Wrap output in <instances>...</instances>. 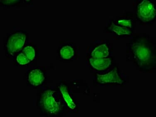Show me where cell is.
<instances>
[{"label": "cell", "mask_w": 156, "mask_h": 117, "mask_svg": "<svg viewBox=\"0 0 156 117\" xmlns=\"http://www.w3.org/2000/svg\"><path fill=\"white\" fill-rule=\"evenodd\" d=\"M119 24L123 26H127L129 27H131L132 24L131 22L129 20H120L118 21Z\"/></svg>", "instance_id": "obj_14"}, {"label": "cell", "mask_w": 156, "mask_h": 117, "mask_svg": "<svg viewBox=\"0 0 156 117\" xmlns=\"http://www.w3.org/2000/svg\"><path fill=\"white\" fill-rule=\"evenodd\" d=\"M61 55L64 59H69L73 57L74 55V51L71 47L66 46L63 47L60 51Z\"/></svg>", "instance_id": "obj_11"}, {"label": "cell", "mask_w": 156, "mask_h": 117, "mask_svg": "<svg viewBox=\"0 0 156 117\" xmlns=\"http://www.w3.org/2000/svg\"><path fill=\"white\" fill-rule=\"evenodd\" d=\"M98 80L101 83H117L121 84L123 81L120 79L119 76L116 69L113 71L105 75H97Z\"/></svg>", "instance_id": "obj_4"}, {"label": "cell", "mask_w": 156, "mask_h": 117, "mask_svg": "<svg viewBox=\"0 0 156 117\" xmlns=\"http://www.w3.org/2000/svg\"><path fill=\"white\" fill-rule=\"evenodd\" d=\"M60 90L62 92V94L64 99L67 103L68 105L69 106L70 108L72 109L75 108L76 107L75 104H74L71 98L70 97L66 87L64 86H61Z\"/></svg>", "instance_id": "obj_9"}, {"label": "cell", "mask_w": 156, "mask_h": 117, "mask_svg": "<svg viewBox=\"0 0 156 117\" xmlns=\"http://www.w3.org/2000/svg\"><path fill=\"white\" fill-rule=\"evenodd\" d=\"M26 39V35L21 33L12 35L8 41V51L11 53H14L20 50L23 46Z\"/></svg>", "instance_id": "obj_3"}, {"label": "cell", "mask_w": 156, "mask_h": 117, "mask_svg": "<svg viewBox=\"0 0 156 117\" xmlns=\"http://www.w3.org/2000/svg\"><path fill=\"white\" fill-rule=\"evenodd\" d=\"M137 13L138 16L143 21H149L154 18L156 10L151 2L144 0L139 5Z\"/></svg>", "instance_id": "obj_1"}, {"label": "cell", "mask_w": 156, "mask_h": 117, "mask_svg": "<svg viewBox=\"0 0 156 117\" xmlns=\"http://www.w3.org/2000/svg\"><path fill=\"white\" fill-rule=\"evenodd\" d=\"M23 53L30 61L33 60L35 57V51L33 47L27 46L24 48Z\"/></svg>", "instance_id": "obj_12"}, {"label": "cell", "mask_w": 156, "mask_h": 117, "mask_svg": "<svg viewBox=\"0 0 156 117\" xmlns=\"http://www.w3.org/2000/svg\"><path fill=\"white\" fill-rule=\"evenodd\" d=\"M108 55V48L105 44L97 47L92 53V56L94 58H104L107 57Z\"/></svg>", "instance_id": "obj_8"}, {"label": "cell", "mask_w": 156, "mask_h": 117, "mask_svg": "<svg viewBox=\"0 0 156 117\" xmlns=\"http://www.w3.org/2000/svg\"><path fill=\"white\" fill-rule=\"evenodd\" d=\"M17 61L20 65H25L30 61L24 53L20 54L17 57Z\"/></svg>", "instance_id": "obj_13"}, {"label": "cell", "mask_w": 156, "mask_h": 117, "mask_svg": "<svg viewBox=\"0 0 156 117\" xmlns=\"http://www.w3.org/2000/svg\"><path fill=\"white\" fill-rule=\"evenodd\" d=\"M134 51L135 55L141 61H147L150 58V51L144 46H135L134 47Z\"/></svg>", "instance_id": "obj_6"}, {"label": "cell", "mask_w": 156, "mask_h": 117, "mask_svg": "<svg viewBox=\"0 0 156 117\" xmlns=\"http://www.w3.org/2000/svg\"><path fill=\"white\" fill-rule=\"evenodd\" d=\"M44 80L43 74L38 69L33 70L30 73L29 80L31 84L34 86H38L41 84Z\"/></svg>", "instance_id": "obj_7"}, {"label": "cell", "mask_w": 156, "mask_h": 117, "mask_svg": "<svg viewBox=\"0 0 156 117\" xmlns=\"http://www.w3.org/2000/svg\"><path fill=\"white\" fill-rule=\"evenodd\" d=\"M90 64L93 67L98 70H103L106 69L111 65V60L110 58H92L90 59Z\"/></svg>", "instance_id": "obj_5"}, {"label": "cell", "mask_w": 156, "mask_h": 117, "mask_svg": "<svg viewBox=\"0 0 156 117\" xmlns=\"http://www.w3.org/2000/svg\"><path fill=\"white\" fill-rule=\"evenodd\" d=\"M110 29L117 33L119 35H129L131 32L128 28L124 27H121L120 26H117L114 24H112Z\"/></svg>", "instance_id": "obj_10"}, {"label": "cell", "mask_w": 156, "mask_h": 117, "mask_svg": "<svg viewBox=\"0 0 156 117\" xmlns=\"http://www.w3.org/2000/svg\"><path fill=\"white\" fill-rule=\"evenodd\" d=\"M55 91L48 90L44 94L42 98V103L46 109L51 113H56L60 109V104L54 97Z\"/></svg>", "instance_id": "obj_2"}]
</instances>
